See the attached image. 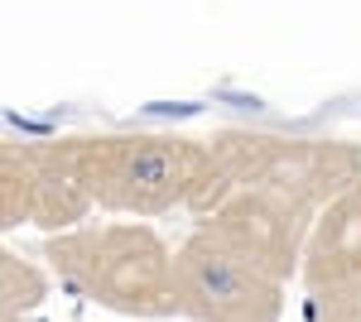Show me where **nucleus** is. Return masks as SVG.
I'll use <instances>...</instances> for the list:
<instances>
[{
    "label": "nucleus",
    "mask_w": 361,
    "mask_h": 322,
    "mask_svg": "<svg viewBox=\"0 0 361 322\" xmlns=\"http://www.w3.org/2000/svg\"><path fill=\"white\" fill-rule=\"evenodd\" d=\"M299 279H304L308 294L361 289V188H347L313 216Z\"/></svg>",
    "instance_id": "nucleus-7"
},
{
    "label": "nucleus",
    "mask_w": 361,
    "mask_h": 322,
    "mask_svg": "<svg viewBox=\"0 0 361 322\" xmlns=\"http://www.w3.org/2000/svg\"><path fill=\"white\" fill-rule=\"evenodd\" d=\"M231 188H270L308 212H323L347 188H361V149L347 140H299L231 125L207 135V183L193 216H207Z\"/></svg>",
    "instance_id": "nucleus-3"
},
{
    "label": "nucleus",
    "mask_w": 361,
    "mask_h": 322,
    "mask_svg": "<svg viewBox=\"0 0 361 322\" xmlns=\"http://www.w3.org/2000/svg\"><path fill=\"white\" fill-rule=\"evenodd\" d=\"M178 313L193 322H279L284 318V279L246 260L222 241L207 221H197L173 250Z\"/></svg>",
    "instance_id": "nucleus-4"
},
{
    "label": "nucleus",
    "mask_w": 361,
    "mask_h": 322,
    "mask_svg": "<svg viewBox=\"0 0 361 322\" xmlns=\"http://www.w3.org/2000/svg\"><path fill=\"white\" fill-rule=\"evenodd\" d=\"M44 260L63 289L78 298L121 313V318H173V250L145 221H102L44 236Z\"/></svg>",
    "instance_id": "nucleus-2"
},
{
    "label": "nucleus",
    "mask_w": 361,
    "mask_h": 322,
    "mask_svg": "<svg viewBox=\"0 0 361 322\" xmlns=\"http://www.w3.org/2000/svg\"><path fill=\"white\" fill-rule=\"evenodd\" d=\"M54 269L34 265L29 255H20L15 245H0V322H20L29 318L49 289H54Z\"/></svg>",
    "instance_id": "nucleus-8"
},
{
    "label": "nucleus",
    "mask_w": 361,
    "mask_h": 322,
    "mask_svg": "<svg viewBox=\"0 0 361 322\" xmlns=\"http://www.w3.org/2000/svg\"><path fill=\"white\" fill-rule=\"evenodd\" d=\"M313 216L318 212H308V207H299V202H289V197H279L270 188H231L197 221H207L246 260H255L260 269H270L275 279L289 284L299 274V265H304V241H308Z\"/></svg>",
    "instance_id": "nucleus-6"
},
{
    "label": "nucleus",
    "mask_w": 361,
    "mask_h": 322,
    "mask_svg": "<svg viewBox=\"0 0 361 322\" xmlns=\"http://www.w3.org/2000/svg\"><path fill=\"white\" fill-rule=\"evenodd\" d=\"M308 322H361V289H352V294H308Z\"/></svg>",
    "instance_id": "nucleus-9"
},
{
    "label": "nucleus",
    "mask_w": 361,
    "mask_h": 322,
    "mask_svg": "<svg viewBox=\"0 0 361 322\" xmlns=\"http://www.w3.org/2000/svg\"><path fill=\"white\" fill-rule=\"evenodd\" d=\"M78 163L63 140H5L0 144V226H39V231H73L92 212Z\"/></svg>",
    "instance_id": "nucleus-5"
},
{
    "label": "nucleus",
    "mask_w": 361,
    "mask_h": 322,
    "mask_svg": "<svg viewBox=\"0 0 361 322\" xmlns=\"http://www.w3.org/2000/svg\"><path fill=\"white\" fill-rule=\"evenodd\" d=\"M68 154L82 173L87 192L102 212L154 221L173 207L193 212L207 183V140L173 130H102L63 135Z\"/></svg>",
    "instance_id": "nucleus-1"
}]
</instances>
